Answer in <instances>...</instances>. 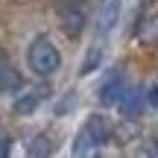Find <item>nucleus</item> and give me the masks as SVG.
<instances>
[{
    "instance_id": "obj_1",
    "label": "nucleus",
    "mask_w": 158,
    "mask_h": 158,
    "mask_svg": "<svg viewBox=\"0 0 158 158\" xmlns=\"http://www.w3.org/2000/svg\"><path fill=\"white\" fill-rule=\"evenodd\" d=\"M108 135H111V123H108L102 114H91V117L85 120V126L76 132L70 155L73 158H94L97 149L108 141Z\"/></svg>"
},
{
    "instance_id": "obj_2",
    "label": "nucleus",
    "mask_w": 158,
    "mask_h": 158,
    "mask_svg": "<svg viewBox=\"0 0 158 158\" xmlns=\"http://www.w3.org/2000/svg\"><path fill=\"white\" fill-rule=\"evenodd\" d=\"M27 64H29V70H32L35 76H50V73H56L59 64H62V53H59V47L53 44L47 35H38V38L27 47Z\"/></svg>"
},
{
    "instance_id": "obj_3",
    "label": "nucleus",
    "mask_w": 158,
    "mask_h": 158,
    "mask_svg": "<svg viewBox=\"0 0 158 158\" xmlns=\"http://www.w3.org/2000/svg\"><path fill=\"white\" fill-rule=\"evenodd\" d=\"M120 18V0H102L100 9H97V21H94V38L106 41L111 35V29L117 27Z\"/></svg>"
},
{
    "instance_id": "obj_4",
    "label": "nucleus",
    "mask_w": 158,
    "mask_h": 158,
    "mask_svg": "<svg viewBox=\"0 0 158 158\" xmlns=\"http://www.w3.org/2000/svg\"><path fill=\"white\" fill-rule=\"evenodd\" d=\"M126 91V79H123V68H111V73L108 79L100 85V91H97V97H100L102 106H117L120 97H123Z\"/></svg>"
},
{
    "instance_id": "obj_5",
    "label": "nucleus",
    "mask_w": 158,
    "mask_h": 158,
    "mask_svg": "<svg viewBox=\"0 0 158 158\" xmlns=\"http://www.w3.org/2000/svg\"><path fill=\"white\" fill-rule=\"evenodd\" d=\"M120 111L126 114V117H138V114L143 111V106H147V97H143V88L141 85H126L123 97H120Z\"/></svg>"
},
{
    "instance_id": "obj_6",
    "label": "nucleus",
    "mask_w": 158,
    "mask_h": 158,
    "mask_svg": "<svg viewBox=\"0 0 158 158\" xmlns=\"http://www.w3.org/2000/svg\"><path fill=\"white\" fill-rule=\"evenodd\" d=\"M47 94H50V91H47V85H35V88L23 91V94L15 100V111H18V114H32L35 108L47 100Z\"/></svg>"
},
{
    "instance_id": "obj_7",
    "label": "nucleus",
    "mask_w": 158,
    "mask_h": 158,
    "mask_svg": "<svg viewBox=\"0 0 158 158\" xmlns=\"http://www.w3.org/2000/svg\"><path fill=\"white\" fill-rule=\"evenodd\" d=\"M59 147V138L50 135V132H38V135L29 141V158H53Z\"/></svg>"
},
{
    "instance_id": "obj_8",
    "label": "nucleus",
    "mask_w": 158,
    "mask_h": 158,
    "mask_svg": "<svg viewBox=\"0 0 158 158\" xmlns=\"http://www.w3.org/2000/svg\"><path fill=\"white\" fill-rule=\"evenodd\" d=\"M141 35L149 41V44H158V9L141 23Z\"/></svg>"
},
{
    "instance_id": "obj_9",
    "label": "nucleus",
    "mask_w": 158,
    "mask_h": 158,
    "mask_svg": "<svg viewBox=\"0 0 158 158\" xmlns=\"http://www.w3.org/2000/svg\"><path fill=\"white\" fill-rule=\"evenodd\" d=\"M18 82V73L12 70V64H9V59L0 53V91H6L9 85H15Z\"/></svg>"
},
{
    "instance_id": "obj_10",
    "label": "nucleus",
    "mask_w": 158,
    "mask_h": 158,
    "mask_svg": "<svg viewBox=\"0 0 158 158\" xmlns=\"http://www.w3.org/2000/svg\"><path fill=\"white\" fill-rule=\"evenodd\" d=\"M9 147H12V138L9 135H0V158L9 155Z\"/></svg>"
},
{
    "instance_id": "obj_11",
    "label": "nucleus",
    "mask_w": 158,
    "mask_h": 158,
    "mask_svg": "<svg viewBox=\"0 0 158 158\" xmlns=\"http://www.w3.org/2000/svg\"><path fill=\"white\" fill-rule=\"evenodd\" d=\"M147 106H158V85L152 91H149V97H147Z\"/></svg>"
}]
</instances>
